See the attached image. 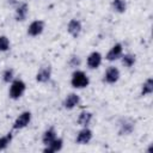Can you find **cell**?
Segmentation results:
<instances>
[{"mask_svg":"<svg viewBox=\"0 0 153 153\" xmlns=\"http://www.w3.org/2000/svg\"><path fill=\"white\" fill-rule=\"evenodd\" d=\"M72 86L75 88H82L88 85V78L81 71H76L72 75Z\"/></svg>","mask_w":153,"mask_h":153,"instance_id":"6da1fadb","label":"cell"},{"mask_svg":"<svg viewBox=\"0 0 153 153\" xmlns=\"http://www.w3.org/2000/svg\"><path fill=\"white\" fill-rule=\"evenodd\" d=\"M25 91V84L22 80H14L10 87V97L13 99H18Z\"/></svg>","mask_w":153,"mask_h":153,"instance_id":"7a4b0ae2","label":"cell"},{"mask_svg":"<svg viewBox=\"0 0 153 153\" xmlns=\"http://www.w3.org/2000/svg\"><path fill=\"white\" fill-rule=\"evenodd\" d=\"M30 120H31V114H30L29 111H25V112H23V114H20V115L18 116V118L16 120V122H14V124H13V128H14V129L24 128V127H26V126L29 124Z\"/></svg>","mask_w":153,"mask_h":153,"instance_id":"3957f363","label":"cell"},{"mask_svg":"<svg viewBox=\"0 0 153 153\" xmlns=\"http://www.w3.org/2000/svg\"><path fill=\"white\" fill-rule=\"evenodd\" d=\"M43 27H44V23L42 20H35L30 24L27 29V33L30 36H38L43 31Z\"/></svg>","mask_w":153,"mask_h":153,"instance_id":"277c9868","label":"cell"},{"mask_svg":"<svg viewBox=\"0 0 153 153\" xmlns=\"http://www.w3.org/2000/svg\"><path fill=\"white\" fill-rule=\"evenodd\" d=\"M118 78H120V72H118V69L115 68V67H110V68H108V71H106V73H105L104 80H105L108 84H114V82H116V81L118 80Z\"/></svg>","mask_w":153,"mask_h":153,"instance_id":"5b68a950","label":"cell"},{"mask_svg":"<svg viewBox=\"0 0 153 153\" xmlns=\"http://www.w3.org/2000/svg\"><path fill=\"white\" fill-rule=\"evenodd\" d=\"M100 62H102V55L99 53H97V51L90 54V56L87 57V66L90 68H92V69L93 68H98Z\"/></svg>","mask_w":153,"mask_h":153,"instance_id":"8992f818","label":"cell"},{"mask_svg":"<svg viewBox=\"0 0 153 153\" xmlns=\"http://www.w3.org/2000/svg\"><path fill=\"white\" fill-rule=\"evenodd\" d=\"M68 32L73 36V37H78L80 31H81V24L79 20L76 19H72L69 23H68V27H67Z\"/></svg>","mask_w":153,"mask_h":153,"instance_id":"52a82bcc","label":"cell"},{"mask_svg":"<svg viewBox=\"0 0 153 153\" xmlns=\"http://www.w3.org/2000/svg\"><path fill=\"white\" fill-rule=\"evenodd\" d=\"M91 139H92V131H91L90 129L85 128V129H82V130L79 131V134H78V136H76V142L80 143V145H85V143H87Z\"/></svg>","mask_w":153,"mask_h":153,"instance_id":"ba28073f","label":"cell"},{"mask_svg":"<svg viewBox=\"0 0 153 153\" xmlns=\"http://www.w3.org/2000/svg\"><path fill=\"white\" fill-rule=\"evenodd\" d=\"M122 55V45L121 44H115L110 51L106 54V60L109 61H114V60H117L118 57H121Z\"/></svg>","mask_w":153,"mask_h":153,"instance_id":"9c48e42d","label":"cell"},{"mask_svg":"<svg viewBox=\"0 0 153 153\" xmlns=\"http://www.w3.org/2000/svg\"><path fill=\"white\" fill-rule=\"evenodd\" d=\"M50 75H51V69H50V67H49V66H48V67H43V68H41L39 72L37 73L36 80H37L38 82H45V81L49 80Z\"/></svg>","mask_w":153,"mask_h":153,"instance_id":"30bf717a","label":"cell"},{"mask_svg":"<svg viewBox=\"0 0 153 153\" xmlns=\"http://www.w3.org/2000/svg\"><path fill=\"white\" fill-rule=\"evenodd\" d=\"M61 148H62V140L61 139H55L49 145H47V148H44V152L45 153H51V152L60 151Z\"/></svg>","mask_w":153,"mask_h":153,"instance_id":"8fae6325","label":"cell"},{"mask_svg":"<svg viewBox=\"0 0 153 153\" xmlns=\"http://www.w3.org/2000/svg\"><path fill=\"white\" fill-rule=\"evenodd\" d=\"M27 11H29V7L26 4H22L18 6L17 11H16V19L18 22H22L26 18V14H27Z\"/></svg>","mask_w":153,"mask_h":153,"instance_id":"7c38bea8","label":"cell"},{"mask_svg":"<svg viewBox=\"0 0 153 153\" xmlns=\"http://www.w3.org/2000/svg\"><path fill=\"white\" fill-rule=\"evenodd\" d=\"M79 96H76L75 93H71L67 98H66V100H65V108H67V109H72V108H74L78 103H79Z\"/></svg>","mask_w":153,"mask_h":153,"instance_id":"4fadbf2b","label":"cell"},{"mask_svg":"<svg viewBox=\"0 0 153 153\" xmlns=\"http://www.w3.org/2000/svg\"><path fill=\"white\" fill-rule=\"evenodd\" d=\"M56 139V134H55V130H54V128H50V129H48L44 134H43V137H42V140H43V143L44 145H49L51 141H54Z\"/></svg>","mask_w":153,"mask_h":153,"instance_id":"5bb4252c","label":"cell"},{"mask_svg":"<svg viewBox=\"0 0 153 153\" xmlns=\"http://www.w3.org/2000/svg\"><path fill=\"white\" fill-rule=\"evenodd\" d=\"M91 118H92V114H91V112H86V111H82V112L80 114L79 118H78V123H79L80 126H84V127H86V126L90 123Z\"/></svg>","mask_w":153,"mask_h":153,"instance_id":"9a60e30c","label":"cell"},{"mask_svg":"<svg viewBox=\"0 0 153 153\" xmlns=\"http://www.w3.org/2000/svg\"><path fill=\"white\" fill-rule=\"evenodd\" d=\"M11 140H12V133H8L7 135L0 137V151L7 148V146H8L10 142H11Z\"/></svg>","mask_w":153,"mask_h":153,"instance_id":"2e32d148","label":"cell"},{"mask_svg":"<svg viewBox=\"0 0 153 153\" xmlns=\"http://www.w3.org/2000/svg\"><path fill=\"white\" fill-rule=\"evenodd\" d=\"M112 6H114V8H115L117 12H120V13L124 12V11H126V7H127L124 0H114V1H112Z\"/></svg>","mask_w":153,"mask_h":153,"instance_id":"e0dca14e","label":"cell"},{"mask_svg":"<svg viewBox=\"0 0 153 153\" xmlns=\"http://www.w3.org/2000/svg\"><path fill=\"white\" fill-rule=\"evenodd\" d=\"M152 91H153V80L149 78L145 84H143V86H142V96L143 94H149V93H152Z\"/></svg>","mask_w":153,"mask_h":153,"instance_id":"ac0fdd59","label":"cell"},{"mask_svg":"<svg viewBox=\"0 0 153 153\" xmlns=\"http://www.w3.org/2000/svg\"><path fill=\"white\" fill-rule=\"evenodd\" d=\"M131 130H133V123L131 122L124 121L121 124V130H120L121 134H129V133H131Z\"/></svg>","mask_w":153,"mask_h":153,"instance_id":"d6986e66","label":"cell"},{"mask_svg":"<svg viewBox=\"0 0 153 153\" xmlns=\"http://www.w3.org/2000/svg\"><path fill=\"white\" fill-rule=\"evenodd\" d=\"M135 62V56L133 55H124L122 57V63L126 66V67H131Z\"/></svg>","mask_w":153,"mask_h":153,"instance_id":"ffe728a7","label":"cell"},{"mask_svg":"<svg viewBox=\"0 0 153 153\" xmlns=\"http://www.w3.org/2000/svg\"><path fill=\"white\" fill-rule=\"evenodd\" d=\"M10 48V42L6 36H0V51H6Z\"/></svg>","mask_w":153,"mask_h":153,"instance_id":"44dd1931","label":"cell"},{"mask_svg":"<svg viewBox=\"0 0 153 153\" xmlns=\"http://www.w3.org/2000/svg\"><path fill=\"white\" fill-rule=\"evenodd\" d=\"M4 80L6 81V82H10L11 80H12V78H13V71L12 69H6L5 72H4Z\"/></svg>","mask_w":153,"mask_h":153,"instance_id":"7402d4cb","label":"cell"},{"mask_svg":"<svg viewBox=\"0 0 153 153\" xmlns=\"http://www.w3.org/2000/svg\"><path fill=\"white\" fill-rule=\"evenodd\" d=\"M79 63H80V61H79V59H78V57H73V59H72L71 65H79Z\"/></svg>","mask_w":153,"mask_h":153,"instance_id":"603a6c76","label":"cell"}]
</instances>
